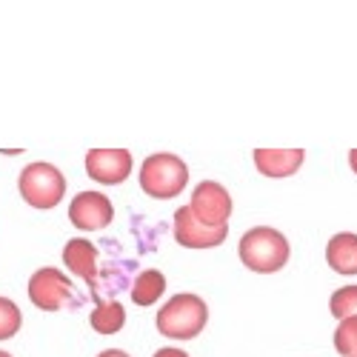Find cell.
Masks as SVG:
<instances>
[{"label": "cell", "instance_id": "1", "mask_svg": "<svg viewBox=\"0 0 357 357\" xmlns=\"http://www.w3.org/2000/svg\"><path fill=\"white\" fill-rule=\"evenodd\" d=\"M243 266L257 275H275L291 257L286 234H280L272 226H255L241 237V246H237Z\"/></svg>", "mask_w": 357, "mask_h": 357}, {"label": "cell", "instance_id": "2", "mask_svg": "<svg viewBox=\"0 0 357 357\" xmlns=\"http://www.w3.org/2000/svg\"><path fill=\"white\" fill-rule=\"evenodd\" d=\"M206 320H209V306H206V301L197 294L183 291V294H174L169 303L160 306L155 323L163 337L192 340L206 329Z\"/></svg>", "mask_w": 357, "mask_h": 357}, {"label": "cell", "instance_id": "3", "mask_svg": "<svg viewBox=\"0 0 357 357\" xmlns=\"http://www.w3.org/2000/svg\"><path fill=\"white\" fill-rule=\"evenodd\" d=\"M186 183H189V166L172 152L149 155L140 166V189L149 197L172 200L186 189Z\"/></svg>", "mask_w": 357, "mask_h": 357}, {"label": "cell", "instance_id": "4", "mask_svg": "<svg viewBox=\"0 0 357 357\" xmlns=\"http://www.w3.org/2000/svg\"><path fill=\"white\" fill-rule=\"evenodd\" d=\"M17 189L32 209L49 212L54 206H61L66 195V177L52 163H29L17 177Z\"/></svg>", "mask_w": 357, "mask_h": 357}, {"label": "cell", "instance_id": "5", "mask_svg": "<svg viewBox=\"0 0 357 357\" xmlns=\"http://www.w3.org/2000/svg\"><path fill=\"white\" fill-rule=\"evenodd\" d=\"M29 301L43 312H61L72 301V280L54 266H43L29 280Z\"/></svg>", "mask_w": 357, "mask_h": 357}, {"label": "cell", "instance_id": "6", "mask_svg": "<svg viewBox=\"0 0 357 357\" xmlns=\"http://www.w3.org/2000/svg\"><path fill=\"white\" fill-rule=\"evenodd\" d=\"M132 152L129 149H89L86 152V174L100 186H121L132 174Z\"/></svg>", "mask_w": 357, "mask_h": 357}, {"label": "cell", "instance_id": "7", "mask_svg": "<svg viewBox=\"0 0 357 357\" xmlns=\"http://www.w3.org/2000/svg\"><path fill=\"white\" fill-rule=\"evenodd\" d=\"M189 209L195 212V218L203 226H229V215H231V195L226 192V186L215 183V181H203L197 183V189L192 192V203Z\"/></svg>", "mask_w": 357, "mask_h": 357}, {"label": "cell", "instance_id": "8", "mask_svg": "<svg viewBox=\"0 0 357 357\" xmlns=\"http://www.w3.org/2000/svg\"><path fill=\"white\" fill-rule=\"evenodd\" d=\"M69 220L80 231H100L114 220V206L103 192H80L69 203Z\"/></svg>", "mask_w": 357, "mask_h": 357}, {"label": "cell", "instance_id": "9", "mask_svg": "<svg viewBox=\"0 0 357 357\" xmlns=\"http://www.w3.org/2000/svg\"><path fill=\"white\" fill-rule=\"evenodd\" d=\"M174 241L186 249H215L226 241L229 226H203L189 206H181L174 212Z\"/></svg>", "mask_w": 357, "mask_h": 357}, {"label": "cell", "instance_id": "10", "mask_svg": "<svg viewBox=\"0 0 357 357\" xmlns=\"http://www.w3.org/2000/svg\"><path fill=\"white\" fill-rule=\"evenodd\" d=\"M306 152L303 149H255V166L266 177H289L303 166Z\"/></svg>", "mask_w": 357, "mask_h": 357}, {"label": "cell", "instance_id": "11", "mask_svg": "<svg viewBox=\"0 0 357 357\" xmlns=\"http://www.w3.org/2000/svg\"><path fill=\"white\" fill-rule=\"evenodd\" d=\"M63 263H66V269L89 283V286H95V278H98V249L92 241H86V237H72V241L63 246Z\"/></svg>", "mask_w": 357, "mask_h": 357}, {"label": "cell", "instance_id": "12", "mask_svg": "<svg viewBox=\"0 0 357 357\" xmlns=\"http://www.w3.org/2000/svg\"><path fill=\"white\" fill-rule=\"evenodd\" d=\"M326 263L343 278L357 275V234L354 231H340L326 243Z\"/></svg>", "mask_w": 357, "mask_h": 357}, {"label": "cell", "instance_id": "13", "mask_svg": "<svg viewBox=\"0 0 357 357\" xmlns=\"http://www.w3.org/2000/svg\"><path fill=\"white\" fill-rule=\"evenodd\" d=\"M89 323L98 335H117L126 326V309L117 301H100L95 312L89 314Z\"/></svg>", "mask_w": 357, "mask_h": 357}, {"label": "cell", "instance_id": "14", "mask_svg": "<svg viewBox=\"0 0 357 357\" xmlns=\"http://www.w3.org/2000/svg\"><path fill=\"white\" fill-rule=\"evenodd\" d=\"M163 291H166V278H163V272L146 269V272H140V275L135 278V283H132V303H135V306H152V303H158L160 297H163Z\"/></svg>", "mask_w": 357, "mask_h": 357}, {"label": "cell", "instance_id": "15", "mask_svg": "<svg viewBox=\"0 0 357 357\" xmlns=\"http://www.w3.org/2000/svg\"><path fill=\"white\" fill-rule=\"evenodd\" d=\"M335 351L340 357H357V317L340 320L335 329Z\"/></svg>", "mask_w": 357, "mask_h": 357}, {"label": "cell", "instance_id": "16", "mask_svg": "<svg viewBox=\"0 0 357 357\" xmlns=\"http://www.w3.org/2000/svg\"><path fill=\"white\" fill-rule=\"evenodd\" d=\"M329 309L337 320H346V317H357V286H340L332 301H329Z\"/></svg>", "mask_w": 357, "mask_h": 357}, {"label": "cell", "instance_id": "17", "mask_svg": "<svg viewBox=\"0 0 357 357\" xmlns=\"http://www.w3.org/2000/svg\"><path fill=\"white\" fill-rule=\"evenodd\" d=\"M20 323H23L20 309L9 301V297H0V340L15 337L20 332Z\"/></svg>", "mask_w": 357, "mask_h": 357}, {"label": "cell", "instance_id": "18", "mask_svg": "<svg viewBox=\"0 0 357 357\" xmlns=\"http://www.w3.org/2000/svg\"><path fill=\"white\" fill-rule=\"evenodd\" d=\"M152 357H189L183 349H158Z\"/></svg>", "mask_w": 357, "mask_h": 357}, {"label": "cell", "instance_id": "19", "mask_svg": "<svg viewBox=\"0 0 357 357\" xmlns=\"http://www.w3.org/2000/svg\"><path fill=\"white\" fill-rule=\"evenodd\" d=\"M98 357H129V351H123V349H106Z\"/></svg>", "mask_w": 357, "mask_h": 357}, {"label": "cell", "instance_id": "20", "mask_svg": "<svg viewBox=\"0 0 357 357\" xmlns=\"http://www.w3.org/2000/svg\"><path fill=\"white\" fill-rule=\"evenodd\" d=\"M349 166H351V172L357 174V149H351V152H349Z\"/></svg>", "mask_w": 357, "mask_h": 357}, {"label": "cell", "instance_id": "21", "mask_svg": "<svg viewBox=\"0 0 357 357\" xmlns=\"http://www.w3.org/2000/svg\"><path fill=\"white\" fill-rule=\"evenodd\" d=\"M0 357H12V354H9V351H3V349H0Z\"/></svg>", "mask_w": 357, "mask_h": 357}]
</instances>
